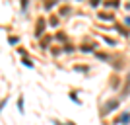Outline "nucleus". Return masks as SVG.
I'll return each instance as SVG.
<instances>
[{"mask_svg": "<svg viewBox=\"0 0 130 125\" xmlns=\"http://www.w3.org/2000/svg\"><path fill=\"white\" fill-rule=\"evenodd\" d=\"M117 106H119V102H117V100H113V102H107V106H105V109H103V113H109V111H111V109H115Z\"/></svg>", "mask_w": 130, "mask_h": 125, "instance_id": "obj_1", "label": "nucleus"}, {"mask_svg": "<svg viewBox=\"0 0 130 125\" xmlns=\"http://www.w3.org/2000/svg\"><path fill=\"white\" fill-rule=\"evenodd\" d=\"M43 29H45V22L41 20V22H39V26H37V35H41V33H43Z\"/></svg>", "mask_w": 130, "mask_h": 125, "instance_id": "obj_2", "label": "nucleus"}, {"mask_svg": "<svg viewBox=\"0 0 130 125\" xmlns=\"http://www.w3.org/2000/svg\"><path fill=\"white\" fill-rule=\"evenodd\" d=\"M128 119H130L128 113H124V115H120V117H119V121H122V123H124V121H128Z\"/></svg>", "mask_w": 130, "mask_h": 125, "instance_id": "obj_3", "label": "nucleus"}, {"mask_svg": "<svg viewBox=\"0 0 130 125\" xmlns=\"http://www.w3.org/2000/svg\"><path fill=\"white\" fill-rule=\"evenodd\" d=\"M18 108H20V111H23V100L22 98L18 100Z\"/></svg>", "mask_w": 130, "mask_h": 125, "instance_id": "obj_4", "label": "nucleus"}, {"mask_svg": "<svg viewBox=\"0 0 130 125\" xmlns=\"http://www.w3.org/2000/svg\"><path fill=\"white\" fill-rule=\"evenodd\" d=\"M107 6H111V8H115V6H117V8H119V2H107Z\"/></svg>", "mask_w": 130, "mask_h": 125, "instance_id": "obj_5", "label": "nucleus"}, {"mask_svg": "<svg viewBox=\"0 0 130 125\" xmlns=\"http://www.w3.org/2000/svg\"><path fill=\"white\" fill-rule=\"evenodd\" d=\"M99 18H101V20H111V16H109V14H101Z\"/></svg>", "mask_w": 130, "mask_h": 125, "instance_id": "obj_6", "label": "nucleus"}, {"mask_svg": "<svg viewBox=\"0 0 130 125\" xmlns=\"http://www.w3.org/2000/svg\"><path fill=\"white\" fill-rule=\"evenodd\" d=\"M4 104H6V100H4V102H0V109H2V108H4Z\"/></svg>", "mask_w": 130, "mask_h": 125, "instance_id": "obj_7", "label": "nucleus"}, {"mask_svg": "<svg viewBox=\"0 0 130 125\" xmlns=\"http://www.w3.org/2000/svg\"><path fill=\"white\" fill-rule=\"evenodd\" d=\"M126 26H130V18H126Z\"/></svg>", "mask_w": 130, "mask_h": 125, "instance_id": "obj_8", "label": "nucleus"}, {"mask_svg": "<svg viewBox=\"0 0 130 125\" xmlns=\"http://www.w3.org/2000/svg\"><path fill=\"white\" fill-rule=\"evenodd\" d=\"M68 125H76V123H72V121H68Z\"/></svg>", "mask_w": 130, "mask_h": 125, "instance_id": "obj_9", "label": "nucleus"}, {"mask_svg": "<svg viewBox=\"0 0 130 125\" xmlns=\"http://www.w3.org/2000/svg\"><path fill=\"white\" fill-rule=\"evenodd\" d=\"M128 8H130V4H128Z\"/></svg>", "mask_w": 130, "mask_h": 125, "instance_id": "obj_10", "label": "nucleus"}]
</instances>
